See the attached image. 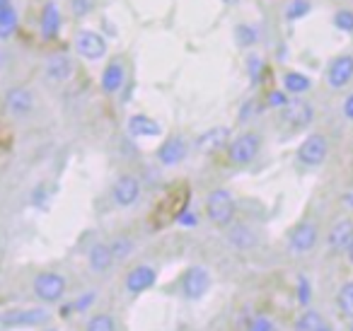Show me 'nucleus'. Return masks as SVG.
<instances>
[{"mask_svg": "<svg viewBox=\"0 0 353 331\" xmlns=\"http://www.w3.org/2000/svg\"><path fill=\"white\" fill-rule=\"evenodd\" d=\"M157 281V271L152 266H148V263H141V266H136L133 271H128L126 276V288L128 292H145L148 288H152Z\"/></svg>", "mask_w": 353, "mask_h": 331, "instance_id": "nucleus-13", "label": "nucleus"}, {"mask_svg": "<svg viewBox=\"0 0 353 331\" xmlns=\"http://www.w3.org/2000/svg\"><path fill=\"white\" fill-rule=\"evenodd\" d=\"M348 331H353V321H351V326H348Z\"/></svg>", "mask_w": 353, "mask_h": 331, "instance_id": "nucleus-45", "label": "nucleus"}, {"mask_svg": "<svg viewBox=\"0 0 353 331\" xmlns=\"http://www.w3.org/2000/svg\"><path fill=\"white\" fill-rule=\"evenodd\" d=\"M189 196L192 194H189L187 184L172 186V189L160 199V203L155 205V210H152V218H150L152 228L165 230L167 225L176 223V220L182 218V215L189 210Z\"/></svg>", "mask_w": 353, "mask_h": 331, "instance_id": "nucleus-1", "label": "nucleus"}, {"mask_svg": "<svg viewBox=\"0 0 353 331\" xmlns=\"http://www.w3.org/2000/svg\"><path fill=\"white\" fill-rule=\"evenodd\" d=\"M17 30V10L15 8H8V10L0 12V37H10Z\"/></svg>", "mask_w": 353, "mask_h": 331, "instance_id": "nucleus-27", "label": "nucleus"}, {"mask_svg": "<svg viewBox=\"0 0 353 331\" xmlns=\"http://www.w3.org/2000/svg\"><path fill=\"white\" fill-rule=\"evenodd\" d=\"M317 237H319L317 225H314L312 220H303L300 225H295L293 232H290V237H288L290 254H298V257H303V254L312 252L314 244H317Z\"/></svg>", "mask_w": 353, "mask_h": 331, "instance_id": "nucleus-5", "label": "nucleus"}, {"mask_svg": "<svg viewBox=\"0 0 353 331\" xmlns=\"http://www.w3.org/2000/svg\"><path fill=\"white\" fill-rule=\"evenodd\" d=\"M235 37H237V44H240V46H252L256 41V32L252 30L250 25H240V27H237Z\"/></svg>", "mask_w": 353, "mask_h": 331, "instance_id": "nucleus-32", "label": "nucleus"}, {"mask_svg": "<svg viewBox=\"0 0 353 331\" xmlns=\"http://www.w3.org/2000/svg\"><path fill=\"white\" fill-rule=\"evenodd\" d=\"M49 331H56V329H49Z\"/></svg>", "mask_w": 353, "mask_h": 331, "instance_id": "nucleus-46", "label": "nucleus"}, {"mask_svg": "<svg viewBox=\"0 0 353 331\" xmlns=\"http://www.w3.org/2000/svg\"><path fill=\"white\" fill-rule=\"evenodd\" d=\"M343 117L351 119V121H353V92L348 94L346 102H343Z\"/></svg>", "mask_w": 353, "mask_h": 331, "instance_id": "nucleus-38", "label": "nucleus"}, {"mask_svg": "<svg viewBox=\"0 0 353 331\" xmlns=\"http://www.w3.org/2000/svg\"><path fill=\"white\" fill-rule=\"evenodd\" d=\"M324 324H327V321L322 319L319 312L305 310L303 314L298 317V321H295V331H317V329H322Z\"/></svg>", "mask_w": 353, "mask_h": 331, "instance_id": "nucleus-25", "label": "nucleus"}, {"mask_svg": "<svg viewBox=\"0 0 353 331\" xmlns=\"http://www.w3.org/2000/svg\"><path fill=\"white\" fill-rule=\"evenodd\" d=\"M184 157H187V143H184V138H179V136L165 141L160 146V150H157V160H160L165 167L179 165Z\"/></svg>", "mask_w": 353, "mask_h": 331, "instance_id": "nucleus-15", "label": "nucleus"}, {"mask_svg": "<svg viewBox=\"0 0 353 331\" xmlns=\"http://www.w3.org/2000/svg\"><path fill=\"white\" fill-rule=\"evenodd\" d=\"M247 63H250V66H247V68H250L252 80H254V83H256V80H259V73H261V59H259V56H252V59L247 61Z\"/></svg>", "mask_w": 353, "mask_h": 331, "instance_id": "nucleus-35", "label": "nucleus"}, {"mask_svg": "<svg viewBox=\"0 0 353 331\" xmlns=\"http://www.w3.org/2000/svg\"><path fill=\"white\" fill-rule=\"evenodd\" d=\"M94 0H70V10H73L75 17H85L90 10H92Z\"/></svg>", "mask_w": 353, "mask_h": 331, "instance_id": "nucleus-34", "label": "nucleus"}, {"mask_svg": "<svg viewBox=\"0 0 353 331\" xmlns=\"http://www.w3.org/2000/svg\"><path fill=\"white\" fill-rule=\"evenodd\" d=\"M283 88H285V92L303 94V92H307V90L312 88V80H310L307 75L298 73V70H290V73L283 75Z\"/></svg>", "mask_w": 353, "mask_h": 331, "instance_id": "nucleus-23", "label": "nucleus"}, {"mask_svg": "<svg viewBox=\"0 0 353 331\" xmlns=\"http://www.w3.org/2000/svg\"><path fill=\"white\" fill-rule=\"evenodd\" d=\"M112 196H114V201H117V205H121V208H128V205L138 203V199H141V181H138V177H133V174L119 177L112 189Z\"/></svg>", "mask_w": 353, "mask_h": 331, "instance_id": "nucleus-9", "label": "nucleus"}, {"mask_svg": "<svg viewBox=\"0 0 353 331\" xmlns=\"http://www.w3.org/2000/svg\"><path fill=\"white\" fill-rule=\"evenodd\" d=\"M269 104L271 107H283L288 104V97H285V92H279V90H274V92L269 94Z\"/></svg>", "mask_w": 353, "mask_h": 331, "instance_id": "nucleus-36", "label": "nucleus"}, {"mask_svg": "<svg viewBox=\"0 0 353 331\" xmlns=\"http://www.w3.org/2000/svg\"><path fill=\"white\" fill-rule=\"evenodd\" d=\"M247 331H276V324L269 319V317H256V319L250 321Z\"/></svg>", "mask_w": 353, "mask_h": 331, "instance_id": "nucleus-33", "label": "nucleus"}, {"mask_svg": "<svg viewBox=\"0 0 353 331\" xmlns=\"http://www.w3.org/2000/svg\"><path fill=\"white\" fill-rule=\"evenodd\" d=\"M75 49H78V54L83 56V59L99 61L104 54H107V41H104L102 34L88 30V32H80V34L75 37Z\"/></svg>", "mask_w": 353, "mask_h": 331, "instance_id": "nucleus-10", "label": "nucleus"}, {"mask_svg": "<svg viewBox=\"0 0 353 331\" xmlns=\"http://www.w3.org/2000/svg\"><path fill=\"white\" fill-rule=\"evenodd\" d=\"M310 302V283L305 278H300V305H307Z\"/></svg>", "mask_w": 353, "mask_h": 331, "instance_id": "nucleus-37", "label": "nucleus"}, {"mask_svg": "<svg viewBox=\"0 0 353 331\" xmlns=\"http://www.w3.org/2000/svg\"><path fill=\"white\" fill-rule=\"evenodd\" d=\"M317 331H332V326H329V324H324L322 329H317Z\"/></svg>", "mask_w": 353, "mask_h": 331, "instance_id": "nucleus-44", "label": "nucleus"}, {"mask_svg": "<svg viewBox=\"0 0 353 331\" xmlns=\"http://www.w3.org/2000/svg\"><path fill=\"white\" fill-rule=\"evenodd\" d=\"M312 117H314L312 104L305 102V99H300V97L293 99V102H288L283 109V119L295 128H303V126H307V123H312Z\"/></svg>", "mask_w": 353, "mask_h": 331, "instance_id": "nucleus-14", "label": "nucleus"}, {"mask_svg": "<svg viewBox=\"0 0 353 331\" xmlns=\"http://www.w3.org/2000/svg\"><path fill=\"white\" fill-rule=\"evenodd\" d=\"M336 305H339V312H341L346 319L353 321V281L343 283L336 292Z\"/></svg>", "mask_w": 353, "mask_h": 331, "instance_id": "nucleus-24", "label": "nucleus"}, {"mask_svg": "<svg viewBox=\"0 0 353 331\" xmlns=\"http://www.w3.org/2000/svg\"><path fill=\"white\" fill-rule=\"evenodd\" d=\"M353 78V56H339V59L332 61L327 70V83L329 88L334 90H341L351 83Z\"/></svg>", "mask_w": 353, "mask_h": 331, "instance_id": "nucleus-12", "label": "nucleus"}, {"mask_svg": "<svg viewBox=\"0 0 353 331\" xmlns=\"http://www.w3.org/2000/svg\"><path fill=\"white\" fill-rule=\"evenodd\" d=\"M206 215L211 218V223L216 225H230L232 215H235V199L228 189H216L208 194L206 199Z\"/></svg>", "mask_w": 353, "mask_h": 331, "instance_id": "nucleus-2", "label": "nucleus"}, {"mask_svg": "<svg viewBox=\"0 0 353 331\" xmlns=\"http://www.w3.org/2000/svg\"><path fill=\"white\" fill-rule=\"evenodd\" d=\"M310 0H290L288 8H285V17L288 20H300V17H305L310 12Z\"/></svg>", "mask_w": 353, "mask_h": 331, "instance_id": "nucleus-29", "label": "nucleus"}, {"mask_svg": "<svg viewBox=\"0 0 353 331\" xmlns=\"http://www.w3.org/2000/svg\"><path fill=\"white\" fill-rule=\"evenodd\" d=\"M176 223H182V225H194V223H196V215H194V213H189V210H187V213H184L182 218L176 220Z\"/></svg>", "mask_w": 353, "mask_h": 331, "instance_id": "nucleus-40", "label": "nucleus"}, {"mask_svg": "<svg viewBox=\"0 0 353 331\" xmlns=\"http://www.w3.org/2000/svg\"><path fill=\"white\" fill-rule=\"evenodd\" d=\"M61 30V12L56 3H46L44 12H41V34L44 39H54Z\"/></svg>", "mask_w": 353, "mask_h": 331, "instance_id": "nucleus-21", "label": "nucleus"}, {"mask_svg": "<svg viewBox=\"0 0 353 331\" xmlns=\"http://www.w3.org/2000/svg\"><path fill=\"white\" fill-rule=\"evenodd\" d=\"M34 292L44 302H59L65 295V278L56 271H44L34 278Z\"/></svg>", "mask_w": 353, "mask_h": 331, "instance_id": "nucleus-6", "label": "nucleus"}, {"mask_svg": "<svg viewBox=\"0 0 353 331\" xmlns=\"http://www.w3.org/2000/svg\"><path fill=\"white\" fill-rule=\"evenodd\" d=\"M88 263L94 273H107L109 266L114 263V257H112V249L109 244H94L88 254Z\"/></svg>", "mask_w": 353, "mask_h": 331, "instance_id": "nucleus-20", "label": "nucleus"}, {"mask_svg": "<svg viewBox=\"0 0 353 331\" xmlns=\"http://www.w3.org/2000/svg\"><path fill=\"white\" fill-rule=\"evenodd\" d=\"M94 300V295H92V292H90V295H85L83 297V300H78V302H75V310H78V312H85V310H88V305H90V302H92Z\"/></svg>", "mask_w": 353, "mask_h": 331, "instance_id": "nucleus-39", "label": "nucleus"}, {"mask_svg": "<svg viewBox=\"0 0 353 331\" xmlns=\"http://www.w3.org/2000/svg\"><path fill=\"white\" fill-rule=\"evenodd\" d=\"M343 201H346V205H351V208H353V194H346V199H343Z\"/></svg>", "mask_w": 353, "mask_h": 331, "instance_id": "nucleus-42", "label": "nucleus"}, {"mask_svg": "<svg viewBox=\"0 0 353 331\" xmlns=\"http://www.w3.org/2000/svg\"><path fill=\"white\" fill-rule=\"evenodd\" d=\"M109 249H112L114 261H123V259H126L128 254L133 252V242L128 237H117L112 244H109Z\"/></svg>", "mask_w": 353, "mask_h": 331, "instance_id": "nucleus-28", "label": "nucleus"}, {"mask_svg": "<svg viewBox=\"0 0 353 331\" xmlns=\"http://www.w3.org/2000/svg\"><path fill=\"white\" fill-rule=\"evenodd\" d=\"M228 141H230V128L213 126L211 131L201 133V136L196 138V148L201 152H216V150H221L223 146H228Z\"/></svg>", "mask_w": 353, "mask_h": 331, "instance_id": "nucleus-16", "label": "nucleus"}, {"mask_svg": "<svg viewBox=\"0 0 353 331\" xmlns=\"http://www.w3.org/2000/svg\"><path fill=\"white\" fill-rule=\"evenodd\" d=\"M49 312L41 307H25V310H8L0 314V326L15 329V326H37L49 321Z\"/></svg>", "mask_w": 353, "mask_h": 331, "instance_id": "nucleus-4", "label": "nucleus"}, {"mask_svg": "<svg viewBox=\"0 0 353 331\" xmlns=\"http://www.w3.org/2000/svg\"><path fill=\"white\" fill-rule=\"evenodd\" d=\"M259 148H261V138L256 133H242L237 136L235 141L230 143L228 148V155L235 165H250L256 155H259Z\"/></svg>", "mask_w": 353, "mask_h": 331, "instance_id": "nucleus-7", "label": "nucleus"}, {"mask_svg": "<svg viewBox=\"0 0 353 331\" xmlns=\"http://www.w3.org/2000/svg\"><path fill=\"white\" fill-rule=\"evenodd\" d=\"M128 133H131L133 138H155L162 133V128H160V123L152 121L145 114H136V117L128 119Z\"/></svg>", "mask_w": 353, "mask_h": 331, "instance_id": "nucleus-18", "label": "nucleus"}, {"mask_svg": "<svg viewBox=\"0 0 353 331\" xmlns=\"http://www.w3.org/2000/svg\"><path fill=\"white\" fill-rule=\"evenodd\" d=\"M334 27L339 32H353V12L351 10H339L334 15Z\"/></svg>", "mask_w": 353, "mask_h": 331, "instance_id": "nucleus-31", "label": "nucleus"}, {"mask_svg": "<svg viewBox=\"0 0 353 331\" xmlns=\"http://www.w3.org/2000/svg\"><path fill=\"white\" fill-rule=\"evenodd\" d=\"M8 8H10V0H0V12L8 10Z\"/></svg>", "mask_w": 353, "mask_h": 331, "instance_id": "nucleus-41", "label": "nucleus"}, {"mask_svg": "<svg viewBox=\"0 0 353 331\" xmlns=\"http://www.w3.org/2000/svg\"><path fill=\"white\" fill-rule=\"evenodd\" d=\"M346 254H348V261L353 263V242H351V247H348V252H346Z\"/></svg>", "mask_w": 353, "mask_h": 331, "instance_id": "nucleus-43", "label": "nucleus"}, {"mask_svg": "<svg viewBox=\"0 0 353 331\" xmlns=\"http://www.w3.org/2000/svg\"><path fill=\"white\" fill-rule=\"evenodd\" d=\"M329 155V143L322 133H312L307 136L298 148V160L303 162L305 167H319Z\"/></svg>", "mask_w": 353, "mask_h": 331, "instance_id": "nucleus-3", "label": "nucleus"}, {"mask_svg": "<svg viewBox=\"0 0 353 331\" xmlns=\"http://www.w3.org/2000/svg\"><path fill=\"white\" fill-rule=\"evenodd\" d=\"M211 288V273L203 266H192L182 276V292L189 300H201Z\"/></svg>", "mask_w": 353, "mask_h": 331, "instance_id": "nucleus-8", "label": "nucleus"}, {"mask_svg": "<svg viewBox=\"0 0 353 331\" xmlns=\"http://www.w3.org/2000/svg\"><path fill=\"white\" fill-rule=\"evenodd\" d=\"M6 104L12 114L20 117V114L32 112V107H34V97H32V92L27 88H12V90H8V94H6Z\"/></svg>", "mask_w": 353, "mask_h": 331, "instance_id": "nucleus-17", "label": "nucleus"}, {"mask_svg": "<svg viewBox=\"0 0 353 331\" xmlns=\"http://www.w3.org/2000/svg\"><path fill=\"white\" fill-rule=\"evenodd\" d=\"M85 331H117V324L109 314H94L88 321V329Z\"/></svg>", "mask_w": 353, "mask_h": 331, "instance_id": "nucleus-30", "label": "nucleus"}, {"mask_svg": "<svg viewBox=\"0 0 353 331\" xmlns=\"http://www.w3.org/2000/svg\"><path fill=\"white\" fill-rule=\"evenodd\" d=\"M70 73H73V63H70V59H68V56H63V54L51 56L49 63H46V75H49L51 80H56V83H63V80H68Z\"/></svg>", "mask_w": 353, "mask_h": 331, "instance_id": "nucleus-22", "label": "nucleus"}, {"mask_svg": "<svg viewBox=\"0 0 353 331\" xmlns=\"http://www.w3.org/2000/svg\"><path fill=\"white\" fill-rule=\"evenodd\" d=\"M230 242L235 244L237 249H250V247H254L256 237L247 225H237V228L230 230Z\"/></svg>", "mask_w": 353, "mask_h": 331, "instance_id": "nucleus-26", "label": "nucleus"}, {"mask_svg": "<svg viewBox=\"0 0 353 331\" xmlns=\"http://www.w3.org/2000/svg\"><path fill=\"white\" fill-rule=\"evenodd\" d=\"M353 242V220L351 218H341L332 225L329 230V237H327V244H329V252L334 254H341V252H348Z\"/></svg>", "mask_w": 353, "mask_h": 331, "instance_id": "nucleus-11", "label": "nucleus"}, {"mask_svg": "<svg viewBox=\"0 0 353 331\" xmlns=\"http://www.w3.org/2000/svg\"><path fill=\"white\" fill-rule=\"evenodd\" d=\"M123 83H126V70H123V66L119 63V61L109 63L102 73V90L107 94H114L123 88Z\"/></svg>", "mask_w": 353, "mask_h": 331, "instance_id": "nucleus-19", "label": "nucleus"}]
</instances>
